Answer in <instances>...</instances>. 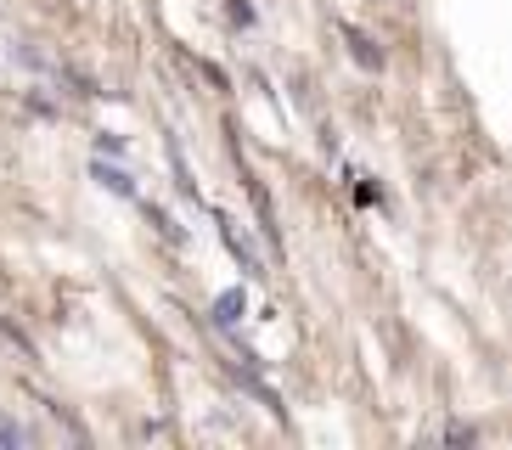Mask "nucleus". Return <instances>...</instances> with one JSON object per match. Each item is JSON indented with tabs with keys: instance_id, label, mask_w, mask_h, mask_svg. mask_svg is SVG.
Wrapping results in <instances>:
<instances>
[{
	"instance_id": "obj_1",
	"label": "nucleus",
	"mask_w": 512,
	"mask_h": 450,
	"mask_svg": "<svg viewBox=\"0 0 512 450\" xmlns=\"http://www.w3.org/2000/svg\"><path fill=\"white\" fill-rule=\"evenodd\" d=\"M237 310H242V293H226V299L214 304V321H220V327H231V321H237Z\"/></svg>"
},
{
	"instance_id": "obj_2",
	"label": "nucleus",
	"mask_w": 512,
	"mask_h": 450,
	"mask_svg": "<svg viewBox=\"0 0 512 450\" xmlns=\"http://www.w3.org/2000/svg\"><path fill=\"white\" fill-rule=\"evenodd\" d=\"M96 175H102L107 186H113V192H130V175H124V169H107V164H96Z\"/></svg>"
},
{
	"instance_id": "obj_3",
	"label": "nucleus",
	"mask_w": 512,
	"mask_h": 450,
	"mask_svg": "<svg viewBox=\"0 0 512 450\" xmlns=\"http://www.w3.org/2000/svg\"><path fill=\"white\" fill-rule=\"evenodd\" d=\"M12 445H23V428H17V422H6V417H0V450H12Z\"/></svg>"
}]
</instances>
